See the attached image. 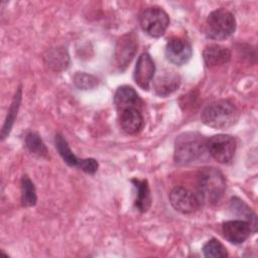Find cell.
Listing matches in <instances>:
<instances>
[{
	"label": "cell",
	"instance_id": "9a60e30c",
	"mask_svg": "<svg viewBox=\"0 0 258 258\" xmlns=\"http://www.w3.org/2000/svg\"><path fill=\"white\" fill-rule=\"evenodd\" d=\"M143 117L139 109L129 108L120 113V124L127 134H137L143 127Z\"/></svg>",
	"mask_w": 258,
	"mask_h": 258
},
{
	"label": "cell",
	"instance_id": "7402d4cb",
	"mask_svg": "<svg viewBox=\"0 0 258 258\" xmlns=\"http://www.w3.org/2000/svg\"><path fill=\"white\" fill-rule=\"evenodd\" d=\"M25 145L27 149L38 156H46L47 148L41 138L36 133H28L25 137Z\"/></svg>",
	"mask_w": 258,
	"mask_h": 258
},
{
	"label": "cell",
	"instance_id": "5bb4252c",
	"mask_svg": "<svg viewBox=\"0 0 258 258\" xmlns=\"http://www.w3.org/2000/svg\"><path fill=\"white\" fill-rule=\"evenodd\" d=\"M204 61L207 67L213 68L227 63L231 58L230 50L219 44H210L203 51Z\"/></svg>",
	"mask_w": 258,
	"mask_h": 258
},
{
	"label": "cell",
	"instance_id": "2e32d148",
	"mask_svg": "<svg viewBox=\"0 0 258 258\" xmlns=\"http://www.w3.org/2000/svg\"><path fill=\"white\" fill-rule=\"evenodd\" d=\"M131 181L136 188L135 206L141 213H145L151 205V194L148 182L146 179L138 178H133Z\"/></svg>",
	"mask_w": 258,
	"mask_h": 258
},
{
	"label": "cell",
	"instance_id": "277c9868",
	"mask_svg": "<svg viewBox=\"0 0 258 258\" xmlns=\"http://www.w3.org/2000/svg\"><path fill=\"white\" fill-rule=\"evenodd\" d=\"M236 29L234 14L226 9L219 8L212 11L206 21V34L214 40H224L231 36Z\"/></svg>",
	"mask_w": 258,
	"mask_h": 258
},
{
	"label": "cell",
	"instance_id": "30bf717a",
	"mask_svg": "<svg viewBox=\"0 0 258 258\" xmlns=\"http://www.w3.org/2000/svg\"><path fill=\"white\" fill-rule=\"evenodd\" d=\"M155 66L150 54L143 52L137 59L133 78L135 83L143 90H148L154 77Z\"/></svg>",
	"mask_w": 258,
	"mask_h": 258
},
{
	"label": "cell",
	"instance_id": "7c38bea8",
	"mask_svg": "<svg viewBox=\"0 0 258 258\" xmlns=\"http://www.w3.org/2000/svg\"><path fill=\"white\" fill-rule=\"evenodd\" d=\"M114 104L119 113L122 111L135 108L140 109L142 106V100L137 92L130 86H121L117 89L114 96Z\"/></svg>",
	"mask_w": 258,
	"mask_h": 258
},
{
	"label": "cell",
	"instance_id": "9c48e42d",
	"mask_svg": "<svg viewBox=\"0 0 258 258\" xmlns=\"http://www.w3.org/2000/svg\"><path fill=\"white\" fill-rule=\"evenodd\" d=\"M137 50V37L134 33H127L117 41L114 59L116 66L122 71L131 61Z\"/></svg>",
	"mask_w": 258,
	"mask_h": 258
},
{
	"label": "cell",
	"instance_id": "ac0fdd59",
	"mask_svg": "<svg viewBox=\"0 0 258 258\" xmlns=\"http://www.w3.org/2000/svg\"><path fill=\"white\" fill-rule=\"evenodd\" d=\"M45 61L53 71H62L68 68L70 58L67 51L63 48L58 47L47 52V55H45Z\"/></svg>",
	"mask_w": 258,
	"mask_h": 258
},
{
	"label": "cell",
	"instance_id": "8992f818",
	"mask_svg": "<svg viewBox=\"0 0 258 258\" xmlns=\"http://www.w3.org/2000/svg\"><path fill=\"white\" fill-rule=\"evenodd\" d=\"M236 139L228 134H218L207 139L208 152L220 163H229L235 154Z\"/></svg>",
	"mask_w": 258,
	"mask_h": 258
},
{
	"label": "cell",
	"instance_id": "44dd1931",
	"mask_svg": "<svg viewBox=\"0 0 258 258\" xmlns=\"http://www.w3.org/2000/svg\"><path fill=\"white\" fill-rule=\"evenodd\" d=\"M203 252L209 258H223L228 256L226 247L217 239L209 240L203 247Z\"/></svg>",
	"mask_w": 258,
	"mask_h": 258
},
{
	"label": "cell",
	"instance_id": "e0dca14e",
	"mask_svg": "<svg viewBox=\"0 0 258 258\" xmlns=\"http://www.w3.org/2000/svg\"><path fill=\"white\" fill-rule=\"evenodd\" d=\"M54 143H55V147L59 153V155L61 156V158L63 159V161L69 164L70 166H74V167H81L83 158H78L71 150L66 138L60 135V134H56L55 135V139H54Z\"/></svg>",
	"mask_w": 258,
	"mask_h": 258
},
{
	"label": "cell",
	"instance_id": "52a82bcc",
	"mask_svg": "<svg viewBox=\"0 0 258 258\" xmlns=\"http://www.w3.org/2000/svg\"><path fill=\"white\" fill-rule=\"evenodd\" d=\"M191 45L183 37L175 36L168 39L165 46L166 59L176 66L185 64L191 57Z\"/></svg>",
	"mask_w": 258,
	"mask_h": 258
},
{
	"label": "cell",
	"instance_id": "5b68a950",
	"mask_svg": "<svg viewBox=\"0 0 258 258\" xmlns=\"http://www.w3.org/2000/svg\"><path fill=\"white\" fill-rule=\"evenodd\" d=\"M139 23L143 31L152 37L163 35L169 24L167 13L160 7H148L139 15Z\"/></svg>",
	"mask_w": 258,
	"mask_h": 258
},
{
	"label": "cell",
	"instance_id": "603a6c76",
	"mask_svg": "<svg viewBox=\"0 0 258 258\" xmlns=\"http://www.w3.org/2000/svg\"><path fill=\"white\" fill-rule=\"evenodd\" d=\"M75 85L81 90H91L97 87L98 79L93 75L86 73H77L74 76Z\"/></svg>",
	"mask_w": 258,
	"mask_h": 258
},
{
	"label": "cell",
	"instance_id": "ffe728a7",
	"mask_svg": "<svg viewBox=\"0 0 258 258\" xmlns=\"http://www.w3.org/2000/svg\"><path fill=\"white\" fill-rule=\"evenodd\" d=\"M20 100H21V89L19 88L14 96V99L12 101V104L10 106V109L8 111V115H7V118L5 120V123H4V126L2 128V133H1V137H2V140L9 134L10 130H11V127L13 125V122L16 118V115H17V111H18V108H19V104H20Z\"/></svg>",
	"mask_w": 258,
	"mask_h": 258
},
{
	"label": "cell",
	"instance_id": "ba28073f",
	"mask_svg": "<svg viewBox=\"0 0 258 258\" xmlns=\"http://www.w3.org/2000/svg\"><path fill=\"white\" fill-rule=\"evenodd\" d=\"M169 202L177 212L183 214L196 212L201 204L197 195L183 186H176L170 191Z\"/></svg>",
	"mask_w": 258,
	"mask_h": 258
},
{
	"label": "cell",
	"instance_id": "8fae6325",
	"mask_svg": "<svg viewBox=\"0 0 258 258\" xmlns=\"http://www.w3.org/2000/svg\"><path fill=\"white\" fill-rule=\"evenodd\" d=\"M222 231L225 239L230 243L242 244L252 233V226L248 221L232 220L223 224Z\"/></svg>",
	"mask_w": 258,
	"mask_h": 258
},
{
	"label": "cell",
	"instance_id": "d4e9b609",
	"mask_svg": "<svg viewBox=\"0 0 258 258\" xmlns=\"http://www.w3.org/2000/svg\"><path fill=\"white\" fill-rule=\"evenodd\" d=\"M80 169L89 174H94L98 169V162L94 158H83Z\"/></svg>",
	"mask_w": 258,
	"mask_h": 258
},
{
	"label": "cell",
	"instance_id": "7a4b0ae2",
	"mask_svg": "<svg viewBox=\"0 0 258 258\" xmlns=\"http://www.w3.org/2000/svg\"><path fill=\"white\" fill-rule=\"evenodd\" d=\"M239 110L228 100H219L209 104L201 114L202 122L215 129H227L237 123Z\"/></svg>",
	"mask_w": 258,
	"mask_h": 258
},
{
	"label": "cell",
	"instance_id": "d6986e66",
	"mask_svg": "<svg viewBox=\"0 0 258 258\" xmlns=\"http://www.w3.org/2000/svg\"><path fill=\"white\" fill-rule=\"evenodd\" d=\"M21 204L23 207L28 208L36 204V192L33 182L26 175L21 179Z\"/></svg>",
	"mask_w": 258,
	"mask_h": 258
},
{
	"label": "cell",
	"instance_id": "3957f363",
	"mask_svg": "<svg viewBox=\"0 0 258 258\" xmlns=\"http://www.w3.org/2000/svg\"><path fill=\"white\" fill-rule=\"evenodd\" d=\"M226 180L223 173L214 167H207L201 171L198 183V199L206 205L218 204L224 196Z\"/></svg>",
	"mask_w": 258,
	"mask_h": 258
},
{
	"label": "cell",
	"instance_id": "cb8c5ba5",
	"mask_svg": "<svg viewBox=\"0 0 258 258\" xmlns=\"http://www.w3.org/2000/svg\"><path fill=\"white\" fill-rule=\"evenodd\" d=\"M231 205H232V209L235 212L238 211L240 215H242L243 217L247 218L248 222L251 224L252 228H254V231H255V228H256V218H255V215L251 212V210L242 201H240L237 198H234L232 200Z\"/></svg>",
	"mask_w": 258,
	"mask_h": 258
},
{
	"label": "cell",
	"instance_id": "4fadbf2b",
	"mask_svg": "<svg viewBox=\"0 0 258 258\" xmlns=\"http://www.w3.org/2000/svg\"><path fill=\"white\" fill-rule=\"evenodd\" d=\"M180 84V79L174 72H162L160 73L153 82V89L158 96L165 97L173 93Z\"/></svg>",
	"mask_w": 258,
	"mask_h": 258
},
{
	"label": "cell",
	"instance_id": "6da1fadb",
	"mask_svg": "<svg viewBox=\"0 0 258 258\" xmlns=\"http://www.w3.org/2000/svg\"><path fill=\"white\" fill-rule=\"evenodd\" d=\"M208 153L207 139L199 132L180 134L174 145V160L181 165L201 160Z\"/></svg>",
	"mask_w": 258,
	"mask_h": 258
}]
</instances>
